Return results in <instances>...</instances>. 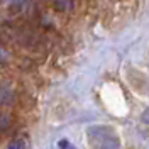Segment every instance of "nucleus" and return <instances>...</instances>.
Segmentation results:
<instances>
[{"label":"nucleus","instance_id":"5","mask_svg":"<svg viewBox=\"0 0 149 149\" xmlns=\"http://www.w3.org/2000/svg\"><path fill=\"white\" fill-rule=\"evenodd\" d=\"M142 122L144 124H149V109H146V110L142 112Z\"/></svg>","mask_w":149,"mask_h":149},{"label":"nucleus","instance_id":"4","mask_svg":"<svg viewBox=\"0 0 149 149\" xmlns=\"http://www.w3.org/2000/svg\"><path fill=\"white\" fill-rule=\"evenodd\" d=\"M24 148H26L24 141L17 139V141H14V142H10V144H9V148H7V149H24Z\"/></svg>","mask_w":149,"mask_h":149},{"label":"nucleus","instance_id":"6","mask_svg":"<svg viewBox=\"0 0 149 149\" xmlns=\"http://www.w3.org/2000/svg\"><path fill=\"white\" fill-rule=\"evenodd\" d=\"M3 59H5V53H3V51H2V49H0V63H2V61H3Z\"/></svg>","mask_w":149,"mask_h":149},{"label":"nucleus","instance_id":"3","mask_svg":"<svg viewBox=\"0 0 149 149\" xmlns=\"http://www.w3.org/2000/svg\"><path fill=\"white\" fill-rule=\"evenodd\" d=\"M58 148L59 149H76L68 139H61L59 142H58Z\"/></svg>","mask_w":149,"mask_h":149},{"label":"nucleus","instance_id":"1","mask_svg":"<svg viewBox=\"0 0 149 149\" xmlns=\"http://www.w3.org/2000/svg\"><path fill=\"white\" fill-rule=\"evenodd\" d=\"M119 148H120V144H119V139L115 136H110V137H107L105 141L100 142V149H119Z\"/></svg>","mask_w":149,"mask_h":149},{"label":"nucleus","instance_id":"2","mask_svg":"<svg viewBox=\"0 0 149 149\" xmlns=\"http://www.w3.org/2000/svg\"><path fill=\"white\" fill-rule=\"evenodd\" d=\"M54 7L59 12H66V10L73 9V0H54Z\"/></svg>","mask_w":149,"mask_h":149}]
</instances>
